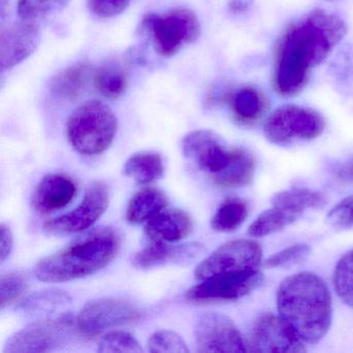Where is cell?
I'll return each mask as SVG.
<instances>
[{"instance_id":"7402d4cb","label":"cell","mask_w":353,"mask_h":353,"mask_svg":"<svg viewBox=\"0 0 353 353\" xmlns=\"http://www.w3.org/2000/svg\"><path fill=\"white\" fill-rule=\"evenodd\" d=\"M128 70L119 59H108L97 69L94 86L104 98L117 100L128 88Z\"/></svg>"},{"instance_id":"8d00e7d4","label":"cell","mask_w":353,"mask_h":353,"mask_svg":"<svg viewBox=\"0 0 353 353\" xmlns=\"http://www.w3.org/2000/svg\"><path fill=\"white\" fill-rule=\"evenodd\" d=\"M334 79L342 86L353 84V48L345 49L332 65Z\"/></svg>"},{"instance_id":"ab89813d","label":"cell","mask_w":353,"mask_h":353,"mask_svg":"<svg viewBox=\"0 0 353 353\" xmlns=\"http://www.w3.org/2000/svg\"><path fill=\"white\" fill-rule=\"evenodd\" d=\"M253 0H230L229 10L234 14L245 13L251 8Z\"/></svg>"},{"instance_id":"4fadbf2b","label":"cell","mask_w":353,"mask_h":353,"mask_svg":"<svg viewBox=\"0 0 353 353\" xmlns=\"http://www.w3.org/2000/svg\"><path fill=\"white\" fill-rule=\"evenodd\" d=\"M109 205V191L106 185L94 183L88 187L83 201L79 206L48 221L44 229L49 234L70 235L92 227L104 214Z\"/></svg>"},{"instance_id":"74e56055","label":"cell","mask_w":353,"mask_h":353,"mask_svg":"<svg viewBox=\"0 0 353 353\" xmlns=\"http://www.w3.org/2000/svg\"><path fill=\"white\" fill-rule=\"evenodd\" d=\"M0 257L1 261H5L11 254L14 243L13 233L7 225L1 224L0 226Z\"/></svg>"},{"instance_id":"2e32d148","label":"cell","mask_w":353,"mask_h":353,"mask_svg":"<svg viewBox=\"0 0 353 353\" xmlns=\"http://www.w3.org/2000/svg\"><path fill=\"white\" fill-rule=\"evenodd\" d=\"M204 251L200 243L168 245L165 241H152V243L136 254L133 264L139 270H150L168 263H185L197 258Z\"/></svg>"},{"instance_id":"1f68e13d","label":"cell","mask_w":353,"mask_h":353,"mask_svg":"<svg viewBox=\"0 0 353 353\" xmlns=\"http://www.w3.org/2000/svg\"><path fill=\"white\" fill-rule=\"evenodd\" d=\"M26 279L17 272H10L1 276L0 280V307L5 309L8 305L16 303L28 291Z\"/></svg>"},{"instance_id":"277c9868","label":"cell","mask_w":353,"mask_h":353,"mask_svg":"<svg viewBox=\"0 0 353 353\" xmlns=\"http://www.w3.org/2000/svg\"><path fill=\"white\" fill-rule=\"evenodd\" d=\"M117 128V117L108 105L90 101L78 107L70 117L68 139L79 154L97 156L108 150Z\"/></svg>"},{"instance_id":"d6a6232c","label":"cell","mask_w":353,"mask_h":353,"mask_svg":"<svg viewBox=\"0 0 353 353\" xmlns=\"http://www.w3.org/2000/svg\"><path fill=\"white\" fill-rule=\"evenodd\" d=\"M148 350L152 353H188L189 348L176 332L159 330L148 341Z\"/></svg>"},{"instance_id":"ac0fdd59","label":"cell","mask_w":353,"mask_h":353,"mask_svg":"<svg viewBox=\"0 0 353 353\" xmlns=\"http://www.w3.org/2000/svg\"><path fill=\"white\" fill-rule=\"evenodd\" d=\"M193 230L191 216L177 208L161 210L148 221L145 233L150 241L175 243L185 239Z\"/></svg>"},{"instance_id":"f546056e","label":"cell","mask_w":353,"mask_h":353,"mask_svg":"<svg viewBox=\"0 0 353 353\" xmlns=\"http://www.w3.org/2000/svg\"><path fill=\"white\" fill-rule=\"evenodd\" d=\"M98 350L103 353L110 352H143L141 345L135 336L123 330L108 332L101 339Z\"/></svg>"},{"instance_id":"8fae6325","label":"cell","mask_w":353,"mask_h":353,"mask_svg":"<svg viewBox=\"0 0 353 353\" xmlns=\"http://www.w3.org/2000/svg\"><path fill=\"white\" fill-rule=\"evenodd\" d=\"M195 341L198 352L248 351L247 341L234 322L216 312H208L200 316L195 326Z\"/></svg>"},{"instance_id":"603a6c76","label":"cell","mask_w":353,"mask_h":353,"mask_svg":"<svg viewBox=\"0 0 353 353\" xmlns=\"http://www.w3.org/2000/svg\"><path fill=\"white\" fill-rule=\"evenodd\" d=\"M166 195L154 188L140 190L130 201L127 210V219L133 224H139L150 220L161 210L166 208Z\"/></svg>"},{"instance_id":"484cf974","label":"cell","mask_w":353,"mask_h":353,"mask_svg":"<svg viewBox=\"0 0 353 353\" xmlns=\"http://www.w3.org/2000/svg\"><path fill=\"white\" fill-rule=\"evenodd\" d=\"M272 205L290 208L303 214L305 210H318L326 203L325 197L320 192L307 188H292L279 192L272 199Z\"/></svg>"},{"instance_id":"ba28073f","label":"cell","mask_w":353,"mask_h":353,"mask_svg":"<svg viewBox=\"0 0 353 353\" xmlns=\"http://www.w3.org/2000/svg\"><path fill=\"white\" fill-rule=\"evenodd\" d=\"M262 261V247L253 239L228 241L202 260L195 270L200 281L216 274L250 272L259 270Z\"/></svg>"},{"instance_id":"83f0119b","label":"cell","mask_w":353,"mask_h":353,"mask_svg":"<svg viewBox=\"0 0 353 353\" xmlns=\"http://www.w3.org/2000/svg\"><path fill=\"white\" fill-rule=\"evenodd\" d=\"M69 1L70 0H19L18 15L20 19L39 23L65 9Z\"/></svg>"},{"instance_id":"5b68a950","label":"cell","mask_w":353,"mask_h":353,"mask_svg":"<svg viewBox=\"0 0 353 353\" xmlns=\"http://www.w3.org/2000/svg\"><path fill=\"white\" fill-rule=\"evenodd\" d=\"M142 30L150 34L154 51L162 57H174L200 36L197 16L185 8L171 10L163 15H148L142 22Z\"/></svg>"},{"instance_id":"5bb4252c","label":"cell","mask_w":353,"mask_h":353,"mask_svg":"<svg viewBox=\"0 0 353 353\" xmlns=\"http://www.w3.org/2000/svg\"><path fill=\"white\" fill-rule=\"evenodd\" d=\"M233 148H227L216 134L208 130L191 132L183 140L185 156L212 179L227 168Z\"/></svg>"},{"instance_id":"f35d334b","label":"cell","mask_w":353,"mask_h":353,"mask_svg":"<svg viewBox=\"0 0 353 353\" xmlns=\"http://www.w3.org/2000/svg\"><path fill=\"white\" fill-rule=\"evenodd\" d=\"M336 176L346 183H353V156L336 169Z\"/></svg>"},{"instance_id":"44dd1931","label":"cell","mask_w":353,"mask_h":353,"mask_svg":"<svg viewBox=\"0 0 353 353\" xmlns=\"http://www.w3.org/2000/svg\"><path fill=\"white\" fill-rule=\"evenodd\" d=\"M256 170V159L245 148H233L232 158L227 168L214 179L223 188H239L248 185L253 179Z\"/></svg>"},{"instance_id":"e575fe53","label":"cell","mask_w":353,"mask_h":353,"mask_svg":"<svg viewBox=\"0 0 353 353\" xmlns=\"http://www.w3.org/2000/svg\"><path fill=\"white\" fill-rule=\"evenodd\" d=\"M327 222L336 229L353 228V195L341 200L328 212Z\"/></svg>"},{"instance_id":"6da1fadb","label":"cell","mask_w":353,"mask_h":353,"mask_svg":"<svg viewBox=\"0 0 353 353\" xmlns=\"http://www.w3.org/2000/svg\"><path fill=\"white\" fill-rule=\"evenodd\" d=\"M346 34L345 22L332 13L315 10L284 30L274 57L272 82L282 97L305 88L312 72L321 65Z\"/></svg>"},{"instance_id":"3957f363","label":"cell","mask_w":353,"mask_h":353,"mask_svg":"<svg viewBox=\"0 0 353 353\" xmlns=\"http://www.w3.org/2000/svg\"><path fill=\"white\" fill-rule=\"evenodd\" d=\"M119 245V235L112 228L96 229L41 260L34 268V274L46 283L69 282L90 276L114 259Z\"/></svg>"},{"instance_id":"9c48e42d","label":"cell","mask_w":353,"mask_h":353,"mask_svg":"<svg viewBox=\"0 0 353 353\" xmlns=\"http://www.w3.org/2000/svg\"><path fill=\"white\" fill-rule=\"evenodd\" d=\"M142 312L135 303L121 299H98L84 305L76 318L78 332L84 336H98L109 328L138 321Z\"/></svg>"},{"instance_id":"cb8c5ba5","label":"cell","mask_w":353,"mask_h":353,"mask_svg":"<svg viewBox=\"0 0 353 353\" xmlns=\"http://www.w3.org/2000/svg\"><path fill=\"white\" fill-rule=\"evenodd\" d=\"M123 172L140 185L152 183L164 174L162 157L157 152H138L125 162Z\"/></svg>"},{"instance_id":"e0dca14e","label":"cell","mask_w":353,"mask_h":353,"mask_svg":"<svg viewBox=\"0 0 353 353\" xmlns=\"http://www.w3.org/2000/svg\"><path fill=\"white\" fill-rule=\"evenodd\" d=\"M77 188L70 177L49 174L37 185L32 193V203L40 214H49L63 210L75 197Z\"/></svg>"},{"instance_id":"4316f807","label":"cell","mask_w":353,"mask_h":353,"mask_svg":"<svg viewBox=\"0 0 353 353\" xmlns=\"http://www.w3.org/2000/svg\"><path fill=\"white\" fill-rule=\"evenodd\" d=\"M249 206L245 200L231 198L219 208L212 219V227L219 232L236 230L247 220Z\"/></svg>"},{"instance_id":"d4e9b609","label":"cell","mask_w":353,"mask_h":353,"mask_svg":"<svg viewBox=\"0 0 353 353\" xmlns=\"http://www.w3.org/2000/svg\"><path fill=\"white\" fill-rule=\"evenodd\" d=\"M301 216V214L290 208L272 205L270 210H265L255 219L250 225L248 233L251 237L268 236L286 228Z\"/></svg>"},{"instance_id":"d6986e66","label":"cell","mask_w":353,"mask_h":353,"mask_svg":"<svg viewBox=\"0 0 353 353\" xmlns=\"http://www.w3.org/2000/svg\"><path fill=\"white\" fill-rule=\"evenodd\" d=\"M235 119L245 125L259 121L268 110V102L263 92L252 85L237 88L229 98Z\"/></svg>"},{"instance_id":"836d02e7","label":"cell","mask_w":353,"mask_h":353,"mask_svg":"<svg viewBox=\"0 0 353 353\" xmlns=\"http://www.w3.org/2000/svg\"><path fill=\"white\" fill-rule=\"evenodd\" d=\"M311 253V248L305 243H295L290 247L283 249L282 251L270 256L264 266L268 268H285V266L294 265L301 263L307 259Z\"/></svg>"},{"instance_id":"30bf717a","label":"cell","mask_w":353,"mask_h":353,"mask_svg":"<svg viewBox=\"0 0 353 353\" xmlns=\"http://www.w3.org/2000/svg\"><path fill=\"white\" fill-rule=\"evenodd\" d=\"M262 282L263 274L259 270L216 274L189 289L185 299L196 303L236 301L261 286Z\"/></svg>"},{"instance_id":"9a60e30c","label":"cell","mask_w":353,"mask_h":353,"mask_svg":"<svg viewBox=\"0 0 353 353\" xmlns=\"http://www.w3.org/2000/svg\"><path fill=\"white\" fill-rule=\"evenodd\" d=\"M41 34L39 23L20 20L3 26L0 32V65L3 71L13 69L38 48Z\"/></svg>"},{"instance_id":"d590c367","label":"cell","mask_w":353,"mask_h":353,"mask_svg":"<svg viewBox=\"0 0 353 353\" xmlns=\"http://www.w3.org/2000/svg\"><path fill=\"white\" fill-rule=\"evenodd\" d=\"M132 0H88V9L99 18H112L121 15Z\"/></svg>"},{"instance_id":"7a4b0ae2","label":"cell","mask_w":353,"mask_h":353,"mask_svg":"<svg viewBox=\"0 0 353 353\" xmlns=\"http://www.w3.org/2000/svg\"><path fill=\"white\" fill-rule=\"evenodd\" d=\"M279 315L305 344H316L327 334L332 319L330 289L314 272L287 276L276 291Z\"/></svg>"},{"instance_id":"60d3db41","label":"cell","mask_w":353,"mask_h":353,"mask_svg":"<svg viewBox=\"0 0 353 353\" xmlns=\"http://www.w3.org/2000/svg\"><path fill=\"white\" fill-rule=\"evenodd\" d=\"M9 3L10 0H1V3H0V7H1V16H3V18L5 17L6 13H7Z\"/></svg>"},{"instance_id":"7c38bea8","label":"cell","mask_w":353,"mask_h":353,"mask_svg":"<svg viewBox=\"0 0 353 353\" xmlns=\"http://www.w3.org/2000/svg\"><path fill=\"white\" fill-rule=\"evenodd\" d=\"M248 351L254 352H305V343L280 315L259 316L254 322L247 340Z\"/></svg>"},{"instance_id":"f1b7e54d","label":"cell","mask_w":353,"mask_h":353,"mask_svg":"<svg viewBox=\"0 0 353 353\" xmlns=\"http://www.w3.org/2000/svg\"><path fill=\"white\" fill-rule=\"evenodd\" d=\"M334 286L341 301L353 307V250L345 253L336 263Z\"/></svg>"},{"instance_id":"4dcf8cb0","label":"cell","mask_w":353,"mask_h":353,"mask_svg":"<svg viewBox=\"0 0 353 353\" xmlns=\"http://www.w3.org/2000/svg\"><path fill=\"white\" fill-rule=\"evenodd\" d=\"M70 296L61 290L43 291L30 296L23 305L24 311L28 313H41L45 311H53L61 305L69 303Z\"/></svg>"},{"instance_id":"ffe728a7","label":"cell","mask_w":353,"mask_h":353,"mask_svg":"<svg viewBox=\"0 0 353 353\" xmlns=\"http://www.w3.org/2000/svg\"><path fill=\"white\" fill-rule=\"evenodd\" d=\"M90 65L88 63H76L52 78L50 92L57 100L73 102L85 88Z\"/></svg>"},{"instance_id":"52a82bcc","label":"cell","mask_w":353,"mask_h":353,"mask_svg":"<svg viewBox=\"0 0 353 353\" xmlns=\"http://www.w3.org/2000/svg\"><path fill=\"white\" fill-rule=\"evenodd\" d=\"M77 330L76 319L70 315L39 320L13 334L3 352H49L67 345Z\"/></svg>"},{"instance_id":"8992f818","label":"cell","mask_w":353,"mask_h":353,"mask_svg":"<svg viewBox=\"0 0 353 353\" xmlns=\"http://www.w3.org/2000/svg\"><path fill=\"white\" fill-rule=\"evenodd\" d=\"M325 121L317 111L297 105H284L274 110L264 123L266 139L276 145H289L320 137Z\"/></svg>"}]
</instances>
